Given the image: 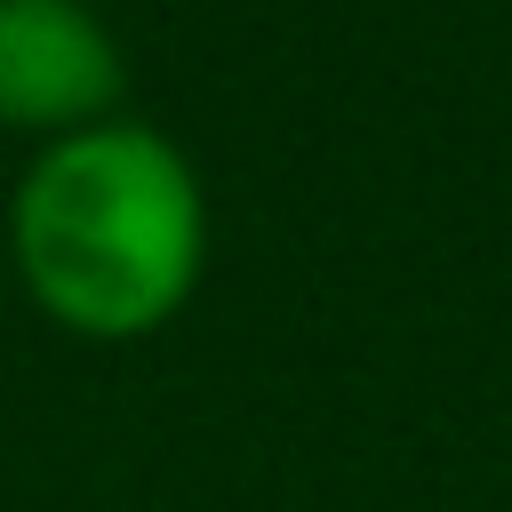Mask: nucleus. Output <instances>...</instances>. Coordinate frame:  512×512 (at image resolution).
<instances>
[{
    "label": "nucleus",
    "mask_w": 512,
    "mask_h": 512,
    "mask_svg": "<svg viewBox=\"0 0 512 512\" xmlns=\"http://www.w3.org/2000/svg\"><path fill=\"white\" fill-rule=\"evenodd\" d=\"M8 256L32 304L72 336H152L160 320H176L208 256L200 176L160 128H72L24 168L8 200Z\"/></svg>",
    "instance_id": "1"
},
{
    "label": "nucleus",
    "mask_w": 512,
    "mask_h": 512,
    "mask_svg": "<svg viewBox=\"0 0 512 512\" xmlns=\"http://www.w3.org/2000/svg\"><path fill=\"white\" fill-rule=\"evenodd\" d=\"M120 48L80 0H0V128H40L48 144L112 120Z\"/></svg>",
    "instance_id": "2"
}]
</instances>
